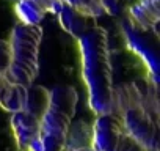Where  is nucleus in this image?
<instances>
[{"label":"nucleus","mask_w":160,"mask_h":151,"mask_svg":"<svg viewBox=\"0 0 160 151\" xmlns=\"http://www.w3.org/2000/svg\"><path fill=\"white\" fill-rule=\"evenodd\" d=\"M13 55H11V46L8 39H0V74L5 76L11 65Z\"/></svg>","instance_id":"obj_13"},{"label":"nucleus","mask_w":160,"mask_h":151,"mask_svg":"<svg viewBox=\"0 0 160 151\" xmlns=\"http://www.w3.org/2000/svg\"><path fill=\"white\" fill-rule=\"evenodd\" d=\"M119 151H148V149H146L144 146H141L138 142L132 140L130 137L124 135L122 143H121V146H119Z\"/></svg>","instance_id":"obj_14"},{"label":"nucleus","mask_w":160,"mask_h":151,"mask_svg":"<svg viewBox=\"0 0 160 151\" xmlns=\"http://www.w3.org/2000/svg\"><path fill=\"white\" fill-rule=\"evenodd\" d=\"M11 129L19 151H41L39 117L27 110L16 112L11 117Z\"/></svg>","instance_id":"obj_8"},{"label":"nucleus","mask_w":160,"mask_h":151,"mask_svg":"<svg viewBox=\"0 0 160 151\" xmlns=\"http://www.w3.org/2000/svg\"><path fill=\"white\" fill-rule=\"evenodd\" d=\"M112 113H118L127 137L148 151H155V118L149 109V98L135 84L115 88Z\"/></svg>","instance_id":"obj_2"},{"label":"nucleus","mask_w":160,"mask_h":151,"mask_svg":"<svg viewBox=\"0 0 160 151\" xmlns=\"http://www.w3.org/2000/svg\"><path fill=\"white\" fill-rule=\"evenodd\" d=\"M61 151H96L93 145L90 146H78V148H72V146H63Z\"/></svg>","instance_id":"obj_15"},{"label":"nucleus","mask_w":160,"mask_h":151,"mask_svg":"<svg viewBox=\"0 0 160 151\" xmlns=\"http://www.w3.org/2000/svg\"><path fill=\"white\" fill-rule=\"evenodd\" d=\"M10 2H13V3H16V2H19V0H10Z\"/></svg>","instance_id":"obj_17"},{"label":"nucleus","mask_w":160,"mask_h":151,"mask_svg":"<svg viewBox=\"0 0 160 151\" xmlns=\"http://www.w3.org/2000/svg\"><path fill=\"white\" fill-rule=\"evenodd\" d=\"M53 14L57 16L61 29L75 39L98 25V18H94L87 10L71 5L64 2V0H58L57 2Z\"/></svg>","instance_id":"obj_6"},{"label":"nucleus","mask_w":160,"mask_h":151,"mask_svg":"<svg viewBox=\"0 0 160 151\" xmlns=\"http://www.w3.org/2000/svg\"><path fill=\"white\" fill-rule=\"evenodd\" d=\"M127 21L141 32H151L157 35L158 24V0H138L129 5Z\"/></svg>","instance_id":"obj_9"},{"label":"nucleus","mask_w":160,"mask_h":151,"mask_svg":"<svg viewBox=\"0 0 160 151\" xmlns=\"http://www.w3.org/2000/svg\"><path fill=\"white\" fill-rule=\"evenodd\" d=\"M124 135L116 113L98 115L93 124V146L96 151H119Z\"/></svg>","instance_id":"obj_7"},{"label":"nucleus","mask_w":160,"mask_h":151,"mask_svg":"<svg viewBox=\"0 0 160 151\" xmlns=\"http://www.w3.org/2000/svg\"><path fill=\"white\" fill-rule=\"evenodd\" d=\"M130 3H132L130 0H101V5L104 8V13L110 14V16L122 14V11H126Z\"/></svg>","instance_id":"obj_12"},{"label":"nucleus","mask_w":160,"mask_h":151,"mask_svg":"<svg viewBox=\"0 0 160 151\" xmlns=\"http://www.w3.org/2000/svg\"><path fill=\"white\" fill-rule=\"evenodd\" d=\"M7 84V81H5V77L2 74H0V91H2V88H3V85Z\"/></svg>","instance_id":"obj_16"},{"label":"nucleus","mask_w":160,"mask_h":151,"mask_svg":"<svg viewBox=\"0 0 160 151\" xmlns=\"http://www.w3.org/2000/svg\"><path fill=\"white\" fill-rule=\"evenodd\" d=\"M58 0H19L14 3L16 16L22 24H41L47 13L55 11Z\"/></svg>","instance_id":"obj_10"},{"label":"nucleus","mask_w":160,"mask_h":151,"mask_svg":"<svg viewBox=\"0 0 160 151\" xmlns=\"http://www.w3.org/2000/svg\"><path fill=\"white\" fill-rule=\"evenodd\" d=\"M77 91L69 85H58L49 91V104L39 118L41 151H61L66 132L77 107Z\"/></svg>","instance_id":"obj_4"},{"label":"nucleus","mask_w":160,"mask_h":151,"mask_svg":"<svg viewBox=\"0 0 160 151\" xmlns=\"http://www.w3.org/2000/svg\"><path fill=\"white\" fill-rule=\"evenodd\" d=\"M82 63V77L88 91V106L96 115L112 113L115 102V87L108 33L96 25L77 38Z\"/></svg>","instance_id":"obj_1"},{"label":"nucleus","mask_w":160,"mask_h":151,"mask_svg":"<svg viewBox=\"0 0 160 151\" xmlns=\"http://www.w3.org/2000/svg\"><path fill=\"white\" fill-rule=\"evenodd\" d=\"M27 87L7 82L0 91V107L11 113L24 110L27 102Z\"/></svg>","instance_id":"obj_11"},{"label":"nucleus","mask_w":160,"mask_h":151,"mask_svg":"<svg viewBox=\"0 0 160 151\" xmlns=\"http://www.w3.org/2000/svg\"><path fill=\"white\" fill-rule=\"evenodd\" d=\"M11 65L5 72V81L22 87H32L39 71V46L42 41V27L39 24L19 22L10 35Z\"/></svg>","instance_id":"obj_3"},{"label":"nucleus","mask_w":160,"mask_h":151,"mask_svg":"<svg viewBox=\"0 0 160 151\" xmlns=\"http://www.w3.org/2000/svg\"><path fill=\"white\" fill-rule=\"evenodd\" d=\"M149 32H141L135 29L127 19L122 24V35L126 39L127 47L130 52H133L146 66L154 87H157V76H158V54H157V44L155 39L151 41L146 38Z\"/></svg>","instance_id":"obj_5"}]
</instances>
